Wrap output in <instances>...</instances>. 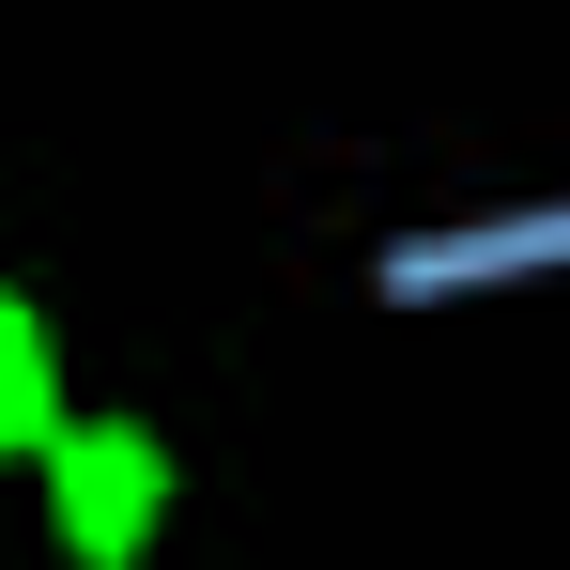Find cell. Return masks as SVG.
Returning a JSON list of instances; mask_svg holds the SVG:
<instances>
[{
	"instance_id": "6da1fadb",
	"label": "cell",
	"mask_w": 570,
	"mask_h": 570,
	"mask_svg": "<svg viewBox=\"0 0 570 570\" xmlns=\"http://www.w3.org/2000/svg\"><path fill=\"white\" fill-rule=\"evenodd\" d=\"M31 463H47V540L78 570H139L155 556V524H170V432H139V416H62Z\"/></svg>"
},
{
	"instance_id": "7a4b0ae2",
	"label": "cell",
	"mask_w": 570,
	"mask_h": 570,
	"mask_svg": "<svg viewBox=\"0 0 570 570\" xmlns=\"http://www.w3.org/2000/svg\"><path fill=\"white\" fill-rule=\"evenodd\" d=\"M47 432H62V340H47L31 293H0V463L47 448Z\"/></svg>"
}]
</instances>
